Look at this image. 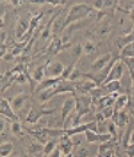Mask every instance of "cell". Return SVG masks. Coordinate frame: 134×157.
<instances>
[{"label": "cell", "mask_w": 134, "mask_h": 157, "mask_svg": "<svg viewBox=\"0 0 134 157\" xmlns=\"http://www.w3.org/2000/svg\"><path fill=\"white\" fill-rule=\"evenodd\" d=\"M0 99H1V97H0Z\"/></svg>", "instance_id": "obj_35"}, {"label": "cell", "mask_w": 134, "mask_h": 157, "mask_svg": "<svg viewBox=\"0 0 134 157\" xmlns=\"http://www.w3.org/2000/svg\"><path fill=\"white\" fill-rule=\"evenodd\" d=\"M101 87L104 90V92L107 94L117 93L119 91V88H120V81H111V82H107V83L102 85Z\"/></svg>", "instance_id": "obj_19"}, {"label": "cell", "mask_w": 134, "mask_h": 157, "mask_svg": "<svg viewBox=\"0 0 134 157\" xmlns=\"http://www.w3.org/2000/svg\"><path fill=\"white\" fill-rule=\"evenodd\" d=\"M95 17L96 20H101L103 16H104V12L103 11H98V10H95L90 4H75L70 7L68 15H66V18H65V25H64V29L66 27H69L71 23L74 22H77L82 18H86V17Z\"/></svg>", "instance_id": "obj_1"}, {"label": "cell", "mask_w": 134, "mask_h": 157, "mask_svg": "<svg viewBox=\"0 0 134 157\" xmlns=\"http://www.w3.org/2000/svg\"><path fill=\"white\" fill-rule=\"evenodd\" d=\"M11 131L14 135L18 136V137H22L23 136V132H25V128L22 126V124L17 120V121H12L11 123Z\"/></svg>", "instance_id": "obj_24"}, {"label": "cell", "mask_w": 134, "mask_h": 157, "mask_svg": "<svg viewBox=\"0 0 134 157\" xmlns=\"http://www.w3.org/2000/svg\"><path fill=\"white\" fill-rule=\"evenodd\" d=\"M64 69L65 66L60 61L48 59L44 64V75L45 77H61Z\"/></svg>", "instance_id": "obj_4"}, {"label": "cell", "mask_w": 134, "mask_h": 157, "mask_svg": "<svg viewBox=\"0 0 134 157\" xmlns=\"http://www.w3.org/2000/svg\"><path fill=\"white\" fill-rule=\"evenodd\" d=\"M128 101H129V97L127 94H119L116 101H114V104H113V109L114 112H119L122 110L127 104H128Z\"/></svg>", "instance_id": "obj_20"}, {"label": "cell", "mask_w": 134, "mask_h": 157, "mask_svg": "<svg viewBox=\"0 0 134 157\" xmlns=\"http://www.w3.org/2000/svg\"><path fill=\"white\" fill-rule=\"evenodd\" d=\"M61 80H63L61 77H45L43 81H41V82L36 86L34 91H36L37 93H39V92H42V91L53 88V87H54L58 82H60Z\"/></svg>", "instance_id": "obj_13"}, {"label": "cell", "mask_w": 134, "mask_h": 157, "mask_svg": "<svg viewBox=\"0 0 134 157\" xmlns=\"http://www.w3.org/2000/svg\"><path fill=\"white\" fill-rule=\"evenodd\" d=\"M43 146L44 145H42V144H39V142H31L30 144V146H28V155H30V157H38V156H44L43 155Z\"/></svg>", "instance_id": "obj_18"}, {"label": "cell", "mask_w": 134, "mask_h": 157, "mask_svg": "<svg viewBox=\"0 0 134 157\" xmlns=\"http://www.w3.org/2000/svg\"><path fill=\"white\" fill-rule=\"evenodd\" d=\"M123 63H124V65L129 69V71H134V58H123V59H120Z\"/></svg>", "instance_id": "obj_28"}, {"label": "cell", "mask_w": 134, "mask_h": 157, "mask_svg": "<svg viewBox=\"0 0 134 157\" xmlns=\"http://www.w3.org/2000/svg\"><path fill=\"white\" fill-rule=\"evenodd\" d=\"M7 47H6V43L4 42H0V58H5V55L7 54Z\"/></svg>", "instance_id": "obj_30"}, {"label": "cell", "mask_w": 134, "mask_h": 157, "mask_svg": "<svg viewBox=\"0 0 134 157\" xmlns=\"http://www.w3.org/2000/svg\"><path fill=\"white\" fill-rule=\"evenodd\" d=\"M112 119V123L117 126V128H124L129 120L128 118V114L124 113V110H119V112H114L113 117L111 118Z\"/></svg>", "instance_id": "obj_15"}, {"label": "cell", "mask_w": 134, "mask_h": 157, "mask_svg": "<svg viewBox=\"0 0 134 157\" xmlns=\"http://www.w3.org/2000/svg\"><path fill=\"white\" fill-rule=\"evenodd\" d=\"M27 101H28V96L26 93H20V94H17V96H15L12 98V101L10 102V104H11L14 112L16 113V110H21L26 105Z\"/></svg>", "instance_id": "obj_14"}, {"label": "cell", "mask_w": 134, "mask_h": 157, "mask_svg": "<svg viewBox=\"0 0 134 157\" xmlns=\"http://www.w3.org/2000/svg\"><path fill=\"white\" fill-rule=\"evenodd\" d=\"M47 157H61V152H60V151H59V148L57 147V148H55V150H54L49 156H47Z\"/></svg>", "instance_id": "obj_32"}, {"label": "cell", "mask_w": 134, "mask_h": 157, "mask_svg": "<svg viewBox=\"0 0 134 157\" xmlns=\"http://www.w3.org/2000/svg\"><path fill=\"white\" fill-rule=\"evenodd\" d=\"M0 115L4 117L6 119V121H17L18 120V115L14 112L10 102L6 99V98H2L0 99Z\"/></svg>", "instance_id": "obj_6"}, {"label": "cell", "mask_w": 134, "mask_h": 157, "mask_svg": "<svg viewBox=\"0 0 134 157\" xmlns=\"http://www.w3.org/2000/svg\"><path fill=\"white\" fill-rule=\"evenodd\" d=\"M52 113H53L52 109H45L43 107H32L28 110V113H27V115L25 118V121L28 123V124H36L42 117L52 114Z\"/></svg>", "instance_id": "obj_5"}, {"label": "cell", "mask_w": 134, "mask_h": 157, "mask_svg": "<svg viewBox=\"0 0 134 157\" xmlns=\"http://www.w3.org/2000/svg\"><path fill=\"white\" fill-rule=\"evenodd\" d=\"M129 145H134V130H132L129 134Z\"/></svg>", "instance_id": "obj_33"}, {"label": "cell", "mask_w": 134, "mask_h": 157, "mask_svg": "<svg viewBox=\"0 0 134 157\" xmlns=\"http://www.w3.org/2000/svg\"><path fill=\"white\" fill-rule=\"evenodd\" d=\"M82 50H84L85 54H91V53H93V52L96 50V45H95L91 40H87V42H85V44L82 45Z\"/></svg>", "instance_id": "obj_26"}, {"label": "cell", "mask_w": 134, "mask_h": 157, "mask_svg": "<svg viewBox=\"0 0 134 157\" xmlns=\"http://www.w3.org/2000/svg\"><path fill=\"white\" fill-rule=\"evenodd\" d=\"M75 109V97L74 96H70L68 97L63 105H61V113H60V119H61V124H63V128H65V124H66V120H68V117L70 115V113Z\"/></svg>", "instance_id": "obj_8"}, {"label": "cell", "mask_w": 134, "mask_h": 157, "mask_svg": "<svg viewBox=\"0 0 134 157\" xmlns=\"http://www.w3.org/2000/svg\"><path fill=\"white\" fill-rule=\"evenodd\" d=\"M123 72H124V63L120 59H118L113 64V66H112V69H111L107 78L104 80V82L102 85H104L107 82H111V81H120V78L123 76Z\"/></svg>", "instance_id": "obj_7"}, {"label": "cell", "mask_w": 134, "mask_h": 157, "mask_svg": "<svg viewBox=\"0 0 134 157\" xmlns=\"http://www.w3.org/2000/svg\"><path fill=\"white\" fill-rule=\"evenodd\" d=\"M101 113H102V115H103V118L107 120V119H111L112 117H113V114H114V109H113V107H106V108H103L102 110H100Z\"/></svg>", "instance_id": "obj_27"}, {"label": "cell", "mask_w": 134, "mask_h": 157, "mask_svg": "<svg viewBox=\"0 0 134 157\" xmlns=\"http://www.w3.org/2000/svg\"><path fill=\"white\" fill-rule=\"evenodd\" d=\"M57 147H58V142H57L55 139H53V140H48V141L44 144V146H43V155H44V157L49 156Z\"/></svg>", "instance_id": "obj_22"}, {"label": "cell", "mask_w": 134, "mask_h": 157, "mask_svg": "<svg viewBox=\"0 0 134 157\" xmlns=\"http://www.w3.org/2000/svg\"><path fill=\"white\" fill-rule=\"evenodd\" d=\"M61 157H73V155H71V153H70V155H66V156H63V155H61Z\"/></svg>", "instance_id": "obj_34"}, {"label": "cell", "mask_w": 134, "mask_h": 157, "mask_svg": "<svg viewBox=\"0 0 134 157\" xmlns=\"http://www.w3.org/2000/svg\"><path fill=\"white\" fill-rule=\"evenodd\" d=\"M28 28H30V20L26 16L20 17L17 21V25H16V31H15V36H16L17 42H20L25 37Z\"/></svg>", "instance_id": "obj_11"}, {"label": "cell", "mask_w": 134, "mask_h": 157, "mask_svg": "<svg viewBox=\"0 0 134 157\" xmlns=\"http://www.w3.org/2000/svg\"><path fill=\"white\" fill-rule=\"evenodd\" d=\"M70 47H71V43L69 42V39H65V40H64V39L60 38L59 36H53V38H52V40L49 42V44L47 45L45 50H44L43 53L37 54L36 58L43 56V55L53 56V55H57V54H59L61 50L68 49V48H70Z\"/></svg>", "instance_id": "obj_3"}, {"label": "cell", "mask_w": 134, "mask_h": 157, "mask_svg": "<svg viewBox=\"0 0 134 157\" xmlns=\"http://www.w3.org/2000/svg\"><path fill=\"white\" fill-rule=\"evenodd\" d=\"M133 42H134V18H133V28H132V31L129 33H127L125 36L118 37L117 38V45L122 49V48H124L125 45H128V44H130Z\"/></svg>", "instance_id": "obj_16"}, {"label": "cell", "mask_w": 134, "mask_h": 157, "mask_svg": "<svg viewBox=\"0 0 134 157\" xmlns=\"http://www.w3.org/2000/svg\"><path fill=\"white\" fill-rule=\"evenodd\" d=\"M123 58H134V42L120 49L119 59H123Z\"/></svg>", "instance_id": "obj_23"}, {"label": "cell", "mask_w": 134, "mask_h": 157, "mask_svg": "<svg viewBox=\"0 0 134 157\" xmlns=\"http://www.w3.org/2000/svg\"><path fill=\"white\" fill-rule=\"evenodd\" d=\"M91 107H92V98H91L90 94L86 93V94H81V96L75 97V110H76V117H75V119H74L73 126L80 124L81 118L91 110Z\"/></svg>", "instance_id": "obj_2"}, {"label": "cell", "mask_w": 134, "mask_h": 157, "mask_svg": "<svg viewBox=\"0 0 134 157\" xmlns=\"http://www.w3.org/2000/svg\"><path fill=\"white\" fill-rule=\"evenodd\" d=\"M111 139H113V136L108 132L106 134H100V132H96V131H92V130H87L85 131V140L90 144H93V142H101V144H104L107 141H109Z\"/></svg>", "instance_id": "obj_9"}, {"label": "cell", "mask_w": 134, "mask_h": 157, "mask_svg": "<svg viewBox=\"0 0 134 157\" xmlns=\"http://www.w3.org/2000/svg\"><path fill=\"white\" fill-rule=\"evenodd\" d=\"M5 118L4 117H1L0 115V134L1 132H4V130H5V126H6V124H5Z\"/></svg>", "instance_id": "obj_31"}, {"label": "cell", "mask_w": 134, "mask_h": 157, "mask_svg": "<svg viewBox=\"0 0 134 157\" xmlns=\"http://www.w3.org/2000/svg\"><path fill=\"white\" fill-rule=\"evenodd\" d=\"M73 147H74V144H73L71 137L64 135V136H61L59 139V141H58V148H59V151L61 152L63 156L70 155L71 151H73Z\"/></svg>", "instance_id": "obj_12"}, {"label": "cell", "mask_w": 134, "mask_h": 157, "mask_svg": "<svg viewBox=\"0 0 134 157\" xmlns=\"http://www.w3.org/2000/svg\"><path fill=\"white\" fill-rule=\"evenodd\" d=\"M45 78V75H44V64L43 65H41V66H38V67H36L34 69V71L31 74V80H32V90H34L36 87H34V85H33V82H41V81H43Z\"/></svg>", "instance_id": "obj_17"}, {"label": "cell", "mask_w": 134, "mask_h": 157, "mask_svg": "<svg viewBox=\"0 0 134 157\" xmlns=\"http://www.w3.org/2000/svg\"><path fill=\"white\" fill-rule=\"evenodd\" d=\"M107 132H108V134H111L112 136L117 137V126H116L112 121H109V123L107 124Z\"/></svg>", "instance_id": "obj_29"}, {"label": "cell", "mask_w": 134, "mask_h": 157, "mask_svg": "<svg viewBox=\"0 0 134 157\" xmlns=\"http://www.w3.org/2000/svg\"><path fill=\"white\" fill-rule=\"evenodd\" d=\"M112 59H113V54H112V53H106V54L98 56V58L91 64L92 71H95V74H96V72L103 70V69L112 61Z\"/></svg>", "instance_id": "obj_10"}, {"label": "cell", "mask_w": 134, "mask_h": 157, "mask_svg": "<svg viewBox=\"0 0 134 157\" xmlns=\"http://www.w3.org/2000/svg\"><path fill=\"white\" fill-rule=\"evenodd\" d=\"M14 152L12 142H2L0 144V157H9Z\"/></svg>", "instance_id": "obj_21"}, {"label": "cell", "mask_w": 134, "mask_h": 157, "mask_svg": "<svg viewBox=\"0 0 134 157\" xmlns=\"http://www.w3.org/2000/svg\"><path fill=\"white\" fill-rule=\"evenodd\" d=\"M89 147L84 146V145H80L77 146V150H76V153H75V157H89Z\"/></svg>", "instance_id": "obj_25"}]
</instances>
